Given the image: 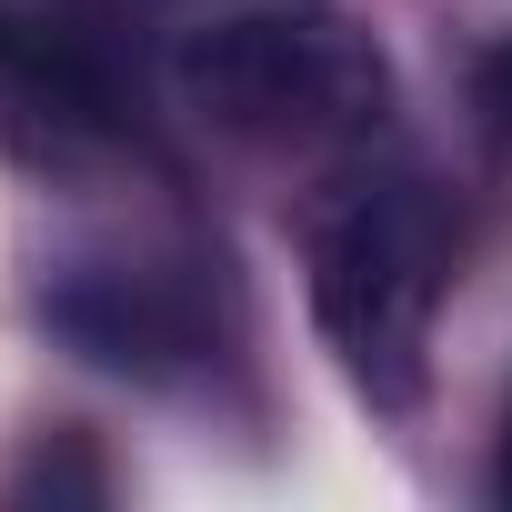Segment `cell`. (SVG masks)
<instances>
[{
    "mask_svg": "<svg viewBox=\"0 0 512 512\" xmlns=\"http://www.w3.org/2000/svg\"><path fill=\"white\" fill-rule=\"evenodd\" d=\"M171 91L201 131L241 151H362L392 111V61L372 51L362 21L322 11V0H241V11L201 21L171 51Z\"/></svg>",
    "mask_w": 512,
    "mask_h": 512,
    "instance_id": "obj_1",
    "label": "cell"
},
{
    "mask_svg": "<svg viewBox=\"0 0 512 512\" xmlns=\"http://www.w3.org/2000/svg\"><path fill=\"white\" fill-rule=\"evenodd\" d=\"M442 282H452V211L412 171H362L312 221V312H322L342 372L382 412L422 402V352H432Z\"/></svg>",
    "mask_w": 512,
    "mask_h": 512,
    "instance_id": "obj_2",
    "label": "cell"
},
{
    "mask_svg": "<svg viewBox=\"0 0 512 512\" xmlns=\"http://www.w3.org/2000/svg\"><path fill=\"white\" fill-rule=\"evenodd\" d=\"M121 141H131V111H121L111 71L81 41L0 11V151L31 171H91Z\"/></svg>",
    "mask_w": 512,
    "mask_h": 512,
    "instance_id": "obj_3",
    "label": "cell"
},
{
    "mask_svg": "<svg viewBox=\"0 0 512 512\" xmlns=\"http://www.w3.org/2000/svg\"><path fill=\"white\" fill-rule=\"evenodd\" d=\"M51 322L111 362V372H181L201 352V292L161 262H111V272H71L51 292Z\"/></svg>",
    "mask_w": 512,
    "mask_h": 512,
    "instance_id": "obj_4",
    "label": "cell"
},
{
    "mask_svg": "<svg viewBox=\"0 0 512 512\" xmlns=\"http://www.w3.org/2000/svg\"><path fill=\"white\" fill-rule=\"evenodd\" d=\"M462 101H472V141H482V151L512 171V31L472 51V81H462Z\"/></svg>",
    "mask_w": 512,
    "mask_h": 512,
    "instance_id": "obj_5",
    "label": "cell"
},
{
    "mask_svg": "<svg viewBox=\"0 0 512 512\" xmlns=\"http://www.w3.org/2000/svg\"><path fill=\"white\" fill-rule=\"evenodd\" d=\"M502 492H512V412H502Z\"/></svg>",
    "mask_w": 512,
    "mask_h": 512,
    "instance_id": "obj_6",
    "label": "cell"
}]
</instances>
